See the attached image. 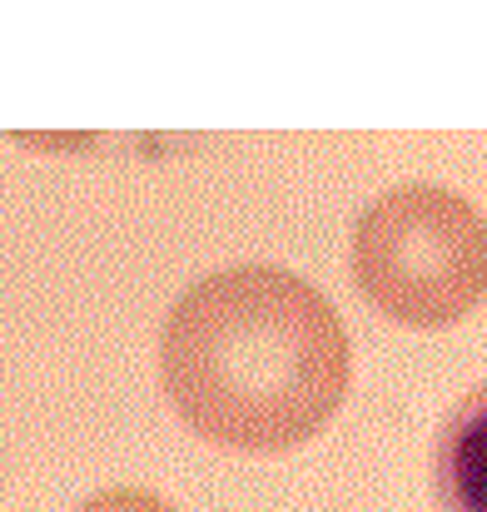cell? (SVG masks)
Listing matches in <instances>:
<instances>
[{
	"instance_id": "6da1fadb",
	"label": "cell",
	"mask_w": 487,
	"mask_h": 512,
	"mask_svg": "<svg viewBox=\"0 0 487 512\" xmlns=\"http://www.w3.org/2000/svg\"><path fill=\"white\" fill-rule=\"evenodd\" d=\"M179 423L244 458L314 443L353 388V343L309 279L274 264L219 269L179 294L160 334Z\"/></svg>"
},
{
	"instance_id": "7a4b0ae2",
	"label": "cell",
	"mask_w": 487,
	"mask_h": 512,
	"mask_svg": "<svg viewBox=\"0 0 487 512\" xmlns=\"http://www.w3.org/2000/svg\"><path fill=\"white\" fill-rule=\"evenodd\" d=\"M348 279L398 329H453L487 304V219L443 184H398L353 219Z\"/></svg>"
},
{
	"instance_id": "3957f363",
	"label": "cell",
	"mask_w": 487,
	"mask_h": 512,
	"mask_svg": "<svg viewBox=\"0 0 487 512\" xmlns=\"http://www.w3.org/2000/svg\"><path fill=\"white\" fill-rule=\"evenodd\" d=\"M433 503L438 512H487V383L473 388L438 428Z\"/></svg>"
},
{
	"instance_id": "277c9868",
	"label": "cell",
	"mask_w": 487,
	"mask_h": 512,
	"mask_svg": "<svg viewBox=\"0 0 487 512\" xmlns=\"http://www.w3.org/2000/svg\"><path fill=\"white\" fill-rule=\"evenodd\" d=\"M75 512H179L174 503H164L150 488H105L95 498H85Z\"/></svg>"
}]
</instances>
